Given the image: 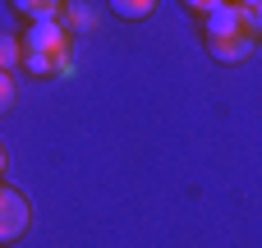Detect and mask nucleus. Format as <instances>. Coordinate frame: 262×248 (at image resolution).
<instances>
[{
	"label": "nucleus",
	"instance_id": "1",
	"mask_svg": "<svg viewBox=\"0 0 262 248\" xmlns=\"http://www.w3.org/2000/svg\"><path fill=\"white\" fill-rule=\"evenodd\" d=\"M28 221H32V207H28V198H23L14 184H5V179H0V244H14V239H23Z\"/></svg>",
	"mask_w": 262,
	"mask_h": 248
},
{
	"label": "nucleus",
	"instance_id": "2",
	"mask_svg": "<svg viewBox=\"0 0 262 248\" xmlns=\"http://www.w3.org/2000/svg\"><path fill=\"white\" fill-rule=\"evenodd\" d=\"M64 41H69V32L55 18H41L23 32V51H41V55H55V60H64Z\"/></svg>",
	"mask_w": 262,
	"mask_h": 248
},
{
	"label": "nucleus",
	"instance_id": "3",
	"mask_svg": "<svg viewBox=\"0 0 262 248\" xmlns=\"http://www.w3.org/2000/svg\"><path fill=\"white\" fill-rule=\"evenodd\" d=\"M239 32H249L239 0H226L216 9H207V41H226V37H239Z\"/></svg>",
	"mask_w": 262,
	"mask_h": 248
},
{
	"label": "nucleus",
	"instance_id": "4",
	"mask_svg": "<svg viewBox=\"0 0 262 248\" xmlns=\"http://www.w3.org/2000/svg\"><path fill=\"white\" fill-rule=\"evenodd\" d=\"M207 51H212L221 64H239V60L253 51V32H239V37H226V41H207Z\"/></svg>",
	"mask_w": 262,
	"mask_h": 248
},
{
	"label": "nucleus",
	"instance_id": "5",
	"mask_svg": "<svg viewBox=\"0 0 262 248\" xmlns=\"http://www.w3.org/2000/svg\"><path fill=\"white\" fill-rule=\"evenodd\" d=\"M64 0H14V9L28 18V23H41V18H55Z\"/></svg>",
	"mask_w": 262,
	"mask_h": 248
},
{
	"label": "nucleus",
	"instance_id": "6",
	"mask_svg": "<svg viewBox=\"0 0 262 248\" xmlns=\"http://www.w3.org/2000/svg\"><path fill=\"white\" fill-rule=\"evenodd\" d=\"M111 9H115L120 18H147V14L157 9V0H111Z\"/></svg>",
	"mask_w": 262,
	"mask_h": 248
},
{
	"label": "nucleus",
	"instance_id": "7",
	"mask_svg": "<svg viewBox=\"0 0 262 248\" xmlns=\"http://www.w3.org/2000/svg\"><path fill=\"white\" fill-rule=\"evenodd\" d=\"M239 9H244V23H249V32L258 41L262 37V0H239Z\"/></svg>",
	"mask_w": 262,
	"mask_h": 248
},
{
	"label": "nucleus",
	"instance_id": "8",
	"mask_svg": "<svg viewBox=\"0 0 262 248\" xmlns=\"http://www.w3.org/2000/svg\"><path fill=\"white\" fill-rule=\"evenodd\" d=\"M18 51H23V41L0 37V69H14V64H18Z\"/></svg>",
	"mask_w": 262,
	"mask_h": 248
},
{
	"label": "nucleus",
	"instance_id": "9",
	"mask_svg": "<svg viewBox=\"0 0 262 248\" xmlns=\"http://www.w3.org/2000/svg\"><path fill=\"white\" fill-rule=\"evenodd\" d=\"M14 97H18V87H14V74H9V69H0V115L14 106Z\"/></svg>",
	"mask_w": 262,
	"mask_h": 248
},
{
	"label": "nucleus",
	"instance_id": "10",
	"mask_svg": "<svg viewBox=\"0 0 262 248\" xmlns=\"http://www.w3.org/2000/svg\"><path fill=\"white\" fill-rule=\"evenodd\" d=\"M216 5H226V0H184V9H193V14H207V9H216Z\"/></svg>",
	"mask_w": 262,
	"mask_h": 248
},
{
	"label": "nucleus",
	"instance_id": "11",
	"mask_svg": "<svg viewBox=\"0 0 262 248\" xmlns=\"http://www.w3.org/2000/svg\"><path fill=\"white\" fill-rule=\"evenodd\" d=\"M78 23H83V28H92V9H74V28H78Z\"/></svg>",
	"mask_w": 262,
	"mask_h": 248
},
{
	"label": "nucleus",
	"instance_id": "12",
	"mask_svg": "<svg viewBox=\"0 0 262 248\" xmlns=\"http://www.w3.org/2000/svg\"><path fill=\"white\" fill-rule=\"evenodd\" d=\"M9 170V152H5V143H0V175Z\"/></svg>",
	"mask_w": 262,
	"mask_h": 248
}]
</instances>
